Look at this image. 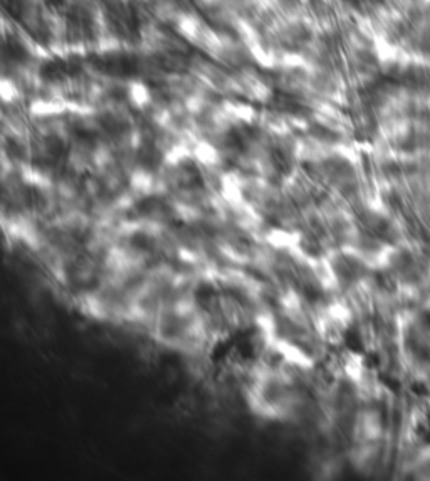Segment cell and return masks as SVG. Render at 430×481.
Masks as SVG:
<instances>
[{"label":"cell","instance_id":"6da1fadb","mask_svg":"<svg viewBox=\"0 0 430 481\" xmlns=\"http://www.w3.org/2000/svg\"><path fill=\"white\" fill-rule=\"evenodd\" d=\"M412 392H414V395H417V397H429L430 395V387L425 382L419 381V382H415L414 385H412Z\"/></svg>","mask_w":430,"mask_h":481},{"label":"cell","instance_id":"7a4b0ae2","mask_svg":"<svg viewBox=\"0 0 430 481\" xmlns=\"http://www.w3.org/2000/svg\"><path fill=\"white\" fill-rule=\"evenodd\" d=\"M64 2H66V0H49V3H51L52 7H61Z\"/></svg>","mask_w":430,"mask_h":481}]
</instances>
